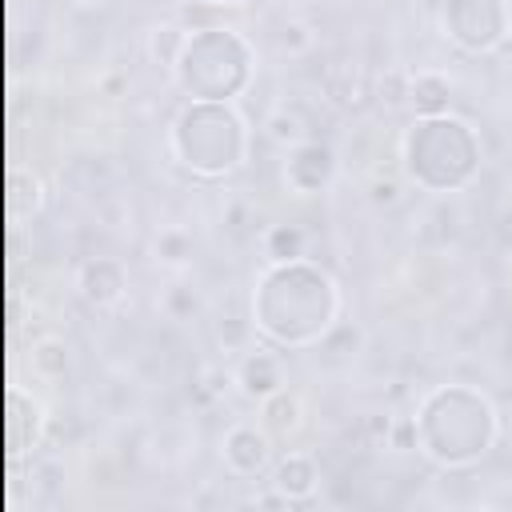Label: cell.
<instances>
[{"label": "cell", "mask_w": 512, "mask_h": 512, "mask_svg": "<svg viewBox=\"0 0 512 512\" xmlns=\"http://www.w3.org/2000/svg\"><path fill=\"white\" fill-rule=\"evenodd\" d=\"M332 148L328 144H316V140H304L296 148H288V160H284V184L296 192V196H312L320 192L328 180H332Z\"/></svg>", "instance_id": "6da1fadb"}, {"label": "cell", "mask_w": 512, "mask_h": 512, "mask_svg": "<svg viewBox=\"0 0 512 512\" xmlns=\"http://www.w3.org/2000/svg\"><path fill=\"white\" fill-rule=\"evenodd\" d=\"M220 456L228 464V472L236 476H256L268 468L272 460V444H268V432H256L252 424H232L220 440Z\"/></svg>", "instance_id": "7a4b0ae2"}, {"label": "cell", "mask_w": 512, "mask_h": 512, "mask_svg": "<svg viewBox=\"0 0 512 512\" xmlns=\"http://www.w3.org/2000/svg\"><path fill=\"white\" fill-rule=\"evenodd\" d=\"M76 288L92 308H112L124 296V268L108 256H92L76 272Z\"/></svg>", "instance_id": "3957f363"}, {"label": "cell", "mask_w": 512, "mask_h": 512, "mask_svg": "<svg viewBox=\"0 0 512 512\" xmlns=\"http://www.w3.org/2000/svg\"><path fill=\"white\" fill-rule=\"evenodd\" d=\"M236 384H240V392H244L248 400H268L272 392H280V388H284L280 356H276V352H268V348L248 352V356L240 360V368H236Z\"/></svg>", "instance_id": "277c9868"}, {"label": "cell", "mask_w": 512, "mask_h": 512, "mask_svg": "<svg viewBox=\"0 0 512 512\" xmlns=\"http://www.w3.org/2000/svg\"><path fill=\"white\" fill-rule=\"evenodd\" d=\"M316 484H320V472H316V460H312L308 452H288V456H280V464H276V472H272V488H276V492H284L292 504H300V500H308V496L316 492Z\"/></svg>", "instance_id": "5b68a950"}, {"label": "cell", "mask_w": 512, "mask_h": 512, "mask_svg": "<svg viewBox=\"0 0 512 512\" xmlns=\"http://www.w3.org/2000/svg\"><path fill=\"white\" fill-rule=\"evenodd\" d=\"M448 96H452V84H448L444 72H436V68H416V72H408V104H412V108L436 116V112L448 108Z\"/></svg>", "instance_id": "8992f818"}, {"label": "cell", "mask_w": 512, "mask_h": 512, "mask_svg": "<svg viewBox=\"0 0 512 512\" xmlns=\"http://www.w3.org/2000/svg\"><path fill=\"white\" fill-rule=\"evenodd\" d=\"M184 48H188V36H184L180 24H156V28L148 32V56H152L160 68H176L180 56H184Z\"/></svg>", "instance_id": "52a82bcc"}, {"label": "cell", "mask_w": 512, "mask_h": 512, "mask_svg": "<svg viewBox=\"0 0 512 512\" xmlns=\"http://www.w3.org/2000/svg\"><path fill=\"white\" fill-rule=\"evenodd\" d=\"M264 256L276 264H296L304 256V228L296 224H272L264 232Z\"/></svg>", "instance_id": "ba28073f"}, {"label": "cell", "mask_w": 512, "mask_h": 512, "mask_svg": "<svg viewBox=\"0 0 512 512\" xmlns=\"http://www.w3.org/2000/svg\"><path fill=\"white\" fill-rule=\"evenodd\" d=\"M264 404V432H272V436H288L296 424H300V400L292 396V392H272L268 400H260Z\"/></svg>", "instance_id": "9c48e42d"}, {"label": "cell", "mask_w": 512, "mask_h": 512, "mask_svg": "<svg viewBox=\"0 0 512 512\" xmlns=\"http://www.w3.org/2000/svg\"><path fill=\"white\" fill-rule=\"evenodd\" d=\"M264 136H268L272 144L296 148V144H304V140H308V128H304V116H300V112L276 108V112H268V120H264Z\"/></svg>", "instance_id": "30bf717a"}, {"label": "cell", "mask_w": 512, "mask_h": 512, "mask_svg": "<svg viewBox=\"0 0 512 512\" xmlns=\"http://www.w3.org/2000/svg\"><path fill=\"white\" fill-rule=\"evenodd\" d=\"M32 368H36V376H44V380L64 376V372H68V344L56 340V336H40V340L32 344Z\"/></svg>", "instance_id": "8fae6325"}, {"label": "cell", "mask_w": 512, "mask_h": 512, "mask_svg": "<svg viewBox=\"0 0 512 512\" xmlns=\"http://www.w3.org/2000/svg\"><path fill=\"white\" fill-rule=\"evenodd\" d=\"M152 248H156V260L168 268H184L192 260V236L184 228H160Z\"/></svg>", "instance_id": "7c38bea8"}, {"label": "cell", "mask_w": 512, "mask_h": 512, "mask_svg": "<svg viewBox=\"0 0 512 512\" xmlns=\"http://www.w3.org/2000/svg\"><path fill=\"white\" fill-rule=\"evenodd\" d=\"M164 312H168L172 320H188V316L196 312V292H192L188 284H172V288L164 292Z\"/></svg>", "instance_id": "4fadbf2b"}, {"label": "cell", "mask_w": 512, "mask_h": 512, "mask_svg": "<svg viewBox=\"0 0 512 512\" xmlns=\"http://www.w3.org/2000/svg\"><path fill=\"white\" fill-rule=\"evenodd\" d=\"M280 48L284 52H292V56H300V52H308L312 48V32H308V24H300V20H288V24H280Z\"/></svg>", "instance_id": "5bb4252c"}, {"label": "cell", "mask_w": 512, "mask_h": 512, "mask_svg": "<svg viewBox=\"0 0 512 512\" xmlns=\"http://www.w3.org/2000/svg\"><path fill=\"white\" fill-rule=\"evenodd\" d=\"M376 204H392L396 200V184H376V196H372Z\"/></svg>", "instance_id": "9a60e30c"}, {"label": "cell", "mask_w": 512, "mask_h": 512, "mask_svg": "<svg viewBox=\"0 0 512 512\" xmlns=\"http://www.w3.org/2000/svg\"><path fill=\"white\" fill-rule=\"evenodd\" d=\"M80 8H92V4H104V0H76Z\"/></svg>", "instance_id": "2e32d148"}]
</instances>
